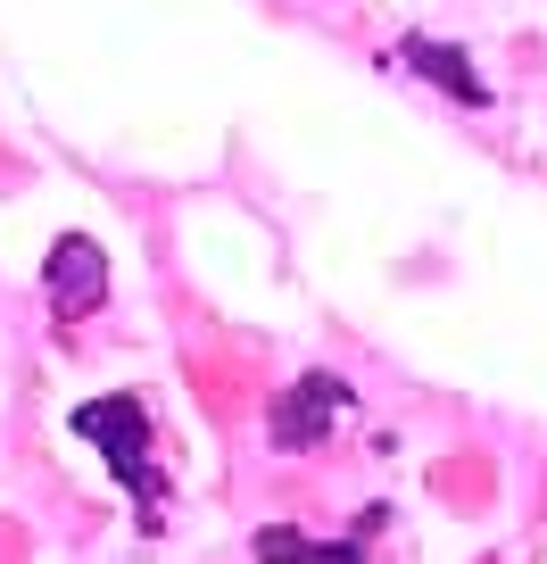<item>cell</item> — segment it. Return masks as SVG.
Segmentation results:
<instances>
[{"label":"cell","mask_w":547,"mask_h":564,"mask_svg":"<svg viewBox=\"0 0 547 564\" xmlns=\"http://www.w3.org/2000/svg\"><path fill=\"white\" fill-rule=\"evenodd\" d=\"M42 282H51V316H58V324H84L91 307L108 300V249L84 241V232H58Z\"/></svg>","instance_id":"cell-2"},{"label":"cell","mask_w":547,"mask_h":564,"mask_svg":"<svg viewBox=\"0 0 547 564\" xmlns=\"http://www.w3.org/2000/svg\"><path fill=\"white\" fill-rule=\"evenodd\" d=\"M75 432L117 465L124 490L142 498V523H158V490H166V481H158V465H150V406L133 399V390H117V399H84V406H75Z\"/></svg>","instance_id":"cell-1"},{"label":"cell","mask_w":547,"mask_h":564,"mask_svg":"<svg viewBox=\"0 0 547 564\" xmlns=\"http://www.w3.org/2000/svg\"><path fill=\"white\" fill-rule=\"evenodd\" d=\"M349 382H332V373H307L299 390H283V399H274V423H265V432H274V448H324L332 441V423L349 415Z\"/></svg>","instance_id":"cell-3"},{"label":"cell","mask_w":547,"mask_h":564,"mask_svg":"<svg viewBox=\"0 0 547 564\" xmlns=\"http://www.w3.org/2000/svg\"><path fill=\"white\" fill-rule=\"evenodd\" d=\"M258 564H365V547H357V540L324 547V540H299V531L274 523V531H258Z\"/></svg>","instance_id":"cell-5"},{"label":"cell","mask_w":547,"mask_h":564,"mask_svg":"<svg viewBox=\"0 0 547 564\" xmlns=\"http://www.w3.org/2000/svg\"><path fill=\"white\" fill-rule=\"evenodd\" d=\"M406 67L415 75H431V84L448 91V100H464V108H490V84L473 75V58L464 51H448V42H431V34H406Z\"/></svg>","instance_id":"cell-4"}]
</instances>
